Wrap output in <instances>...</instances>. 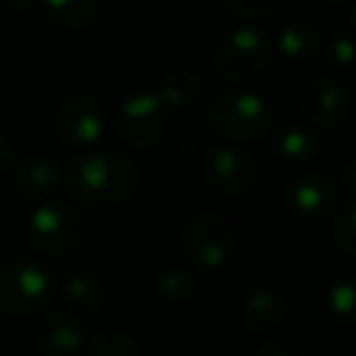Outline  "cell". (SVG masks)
<instances>
[{
	"mask_svg": "<svg viewBox=\"0 0 356 356\" xmlns=\"http://www.w3.org/2000/svg\"><path fill=\"white\" fill-rule=\"evenodd\" d=\"M320 47V32L315 24L305 19H291L286 22L277 34V49L279 54L291 63H308L318 54Z\"/></svg>",
	"mask_w": 356,
	"mask_h": 356,
	"instance_id": "cell-18",
	"label": "cell"
},
{
	"mask_svg": "<svg viewBox=\"0 0 356 356\" xmlns=\"http://www.w3.org/2000/svg\"><path fill=\"white\" fill-rule=\"evenodd\" d=\"M272 44L262 29L252 24L228 32L213 51V71L230 85H248L267 71Z\"/></svg>",
	"mask_w": 356,
	"mask_h": 356,
	"instance_id": "cell-4",
	"label": "cell"
},
{
	"mask_svg": "<svg viewBox=\"0 0 356 356\" xmlns=\"http://www.w3.org/2000/svg\"><path fill=\"white\" fill-rule=\"evenodd\" d=\"M182 250L199 272H218L235 252V230L220 213H197L182 230Z\"/></svg>",
	"mask_w": 356,
	"mask_h": 356,
	"instance_id": "cell-5",
	"label": "cell"
},
{
	"mask_svg": "<svg viewBox=\"0 0 356 356\" xmlns=\"http://www.w3.org/2000/svg\"><path fill=\"white\" fill-rule=\"evenodd\" d=\"M327 310L337 323L356 325V277H342L330 286Z\"/></svg>",
	"mask_w": 356,
	"mask_h": 356,
	"instance_id": "cell-22",
	"label": "cell"
},
{
	"mask_svg": "<svg viewBox=\"0 0 356 356\" xmlns=\"http://www.w3.org/2000/svg\"><path fill=\"white\" fill-rule=\"evenodd\" d=\"M349 24H352V29L356 32V0H354L352 10H349Z\"/></svg>",
	"mask_w": 356,
	"mask_h": 356,
	"instance_id": "cell-31",
	"label": "cell"
},
{
	"mask_svg": "<svg viewBox=\"0 0 356 356\" xmlns=\"http://www.w3.org/2000/svg\"><path fill=\"white\" fill-rule=\"evenodd\" d=\"M49 19L68 32L90 29L99 19L97 0H42Z\"/></svg>",
	"mask_w": 356,
	"mask_h": 356,
	"instance_id": "cell-19",
	"label": "cell"
},
{
	"mask_svg": "<svg viewBox=\"0 0 356 356\" xmlns=\"http://www.w3.org/2000/svg\"><path fill=\"white\" fill-rule=\"evenodd\" d=\"M257 163L250 153L235 145L211 148L199 163V182L209 194L220 199H238L252 189Z\"/></svg>",
	"mask_w": 356,
	"mask_h": 356,
	"instance_id": "cell-8",
	"label": "cell"
},
{
	"mask_svg": "<svg viewBox=\"0 0 356 356\" xmlns=\"http://www.w3.org/2000/svg\"><path fill=\"white\" fill-rule=\"evenodd\" d=\"M8 8L19 17H29L42 8V0H8Z\"/></svg>",
	"mask_w": 356,
	"mask_h": 356,
	"instance_id": "cell-30",
	"label": "cell"
},
{
	"mask_svg": "<svg viewBox=\"0 0 356 356\" xmlns=\"http://www.w3.org/2000/svg\"><path fill=\"white\" fill-rule=\"evenodd\" d=\"M117 136L131 150H150L165 136L168 129V107L158 92H134L119 104L114 117Z\"/></svg>",
	"mask_w": 356,
	"mask_h": 356,
	"instance_id": "cell-7",
	"label": "cell"
},
{
	"mask_svg": "<svg viewBox=\"0 0 356 356\" xmlns=\"http://www.w3.org/2000/svg\"><path fill=\"white\" fill-rule=\"evenodd\" d=\"M323 63L330 71H349L356 63V42L342 32H332L323 42Z\"/></svg>",
	"mask_w": 356,
	"mask_h": 356,
	"instance_id": "cell-24",
	"label": "cell"
},
{
	"mask_svg": "<svg viewBox=\"0 0 356 356\" xmlns=\"http://www.w3.org/2000/svg\"><path fill=\"white\" fill-rule=\"evenodd\" d=\"M325 3H330V5H342V3H352V0H325Z\"/></svg>",
	"mask_w": 356,
	"mask_h": 356,
	"instance_id": "cell-32",
	"label": "cell"
},
{
	"mask_svg": "<svg viewBox=\"0 0 356 356\" xmlns=\"http://www.w3.org/2000/svg\"><path fill=\"white\" fill-rule=\"evenodd\" d=\"M282 202L296 218H325L337 207V184L325 172H300L286 182Z\"/></svg>",
	"mask_w": 356,
	"mask_h": 356,
	"instance_id": "cell-11",
	"label": "cell"
},
{
	"mask_svg": "<svg viewBox=\"0 0 356 356\" xmlns=\"http://www.w3.org/2000/svg\"><path fill=\"white\" fill-rule=\"evenodd\" d=\"M107 112L92 95H71L56 112V136L68 148H90L102 141Z\"/></svg>",
	"mask_w": 356,
	"mask_h": 356,
	"instance_id": "cell-10",
	"label": "cell"
},
{
	"mask_svg": "<svg viewBox=\"0 0 356 356\" xmlns=\"http://www.w3.org/2000/svg\"><path fill=\"white\" fill-rule=\"evenodd\" d=\"M243 325L250 334L254 337H267L282 327L286 318V298L282 291L272 286H250L248 293L243 296Z\"/></svg>",
	"mask_w": 356,
	"mask_h": 356,
	"instance_id": "cell-13",
	"label": "cell"
},
{
	"mask_svg": "<svg viewBox=\"0 0 356 356\" xmlns=\"http://www.w3.org/2000/svg\"><path fill=\"white\" fill-rule=\"evenodd\" d=\"M83 238V218L68 202H42L27 220L24 240L39 254H68Z\"/></svg>",
	"mask_w": 356,
	"mask_h": 356,
	"instance_id": "cell-6",
	"label": "cell"
},
{
	"mask_svg": "<svg viewBox=\"0 0 356 356\" xmlns=\"http://www.w3.org/2000/svg\"><path fill=\"white\" fill-rule=\"evenodd\" d=\"M339 179H342L347 192L356 194V155L347 158L342 165H339Z\"/></svg>",
	"mask_w": 356,
	"mask_h": 356,
	"instance_id": "cell-28",
	"label": "cell"
},
{
	"mask_svg": "<svg viewBox=\"0 0 356 356\" xmlns=\"http://www.w3.org/2000/svg\"><path fill=\"white\" fill-rule=\"evenodd\" d=\"M153 293L158 303L165 305V308H184L197 296V279L187 269L170 267L158 274L153 284Z\"/></svg>",
	"mask_w": 356,
	"mask_h": 356,
	"instance_id": "cell-20",
	"label": "cell"
},
{
	"mask_svg": "<svg viewBox=\"0 0 356 356\" xmlns=\"http://www.w3.org/2000/svg\"><path fill=\"white\" fill-rule=\"evenodd\" d=\"M202 75L194 68L179 66L172 68L158 80V97L165 102L168 109H189L202 97Z\"/></svg>",
	"mask_w": 356,
	"mask_h": 356,
	"instance_id": "cell-16",
	"label": "cell"
},
{
	"mask_svg": "<svg viewBox=\"0 0 356 356\" xmlns=\"http://www.w3.org/2000/svg\"><path fill=\"white\" fill-rule=\"evenodd\" d=\"M32 339L42 356H78L88 344V332L78 315L71 310H56L34 325Z\"/></svg>",
	"mask_w": 356,
	"mask_h": 356,
	"instance_id": "cell-12",
	"label": "cell"
},
{
	"mask_svg": "<svg viewBox=\"0 0 356 356\" xmlns=\"http://www.w3.org/2000/svg\"><path fill=\"white\" fill-rule=\"evenodd\" d=\"M272 153L284 163H310L320 153L318 131L308 124H284L272 136Z\"/></svg>",
	"mask_w": 356,
	"mask_h": 356,
	"instance_id": "cell-15",
	"label": "cell"
},
{
	"mask_svg": "<svg viewBox=\"0 0 356 356\" xmlns=\"http://www.w3.org/2000/svg\"><path fill=\"white\" fill-rule=\"evenodd\" d=\"M61 165L49 155L32 153L22 160L15 175V187L27 202H47L61 187Z\"/></svg>",
	"mask_w": 356,
	"mask_h": 356,
	"instance_id": "cell-14",
	"label": "cell"
},
{
	"mask_svg": "<svg viewBox=\"0 0 356 356\" xmlns=\"http://www.w3.org/2000/svg\"><path fill=\"white\" fill-rule=\"evenodd\" d=\"M63 179L75 202L92 211L124 207L136 197L141 187V172L134 160L119 153H97V150H88L71 158Z\"/></svg>",
	"mask_w": 356,
	"mask_h": 356,
	"instance_id": "cell-1",
	"label": "cell"
},
{
	"mask_svg": "<svg viewBox=\"0 0 356 356\" xmlns=\"http://www.w3.org/2000/svg\"><path fill=\"white\" fill-rule=\"evenodd\" d=\"M284 274L296 289H308L310 286V267H308V259H305L303 254H289Z\"/></svg>",
	"mask_w": 356,
	"mask_h": 356,
	"instance_id": "cell-27",
	"label": "cell"
},
{
	"mask_svg": "<svg viewBox=\"0 0 356 356\" xmlns=\"http://www.w3.org/2000/svg\"><path fill=\"white\" fill-rule=\"evenodd\" d=\"M257 356H315L313 349L296 337H274L257 349Z\"/></svg>",
	"mask_w": 356,
	"mask_h": 356,
	"instance_id": "cell-26",
	"label": "cell"
},
{
	"mask_svg": "<svg viewBox=\"0 0 356 356\" xmlns=\"http://www.w3.org/2000/svg\"><path fill=\"white\" fill-rule=\"evenodd\" d=\"M13 163H15V148L13 143L8 141L5 136H0V179L13 170Z\"/></svg>",
	"mask_w": 356,
	"mask_h": 356,
	"instance_id": "cell-29",
	"label": "cell"
},
{
	"mask_svg": "<svg viewBox=\"0 0 356 356\" xmlns=\"http://www.w3.org/2000/svg\"><path fill=\"white\" fill-rule=\"evenodd\" d=\"M223 3L235 19L245 24H254L272 15L277 0H223Z\"/></svg>",
	"mask_w": 356,
	"mask_h": 356,
	"instance_id": "cell-25",
	"label": "cell"
},
{
	"mask_svg": "<svg viewBox=\"0 0 356 356\" xmlns=\"http://www.w3.org/2000/svg\"><path fill=\"white\" fill-rule=\"evenodd\" d=\"M332 240L339 252L356 257V194L334 211Z\"/></svg>",
	"mask_w": 356,
	"mask_h": 356,
	"instance_id": "cell-23",
	"label": "cell"
},
{
	"mask_svg": "<svg viewBox=\"0 0 356 356\" xmlns=\"http://www.w3.org/2000/svg\"><path fill=\"white\" fill-rule=\"evenodd\" d=\"M56 296V277L37 259H13L0 267V313L22 320L39 315Z\"/></svg>",
	"mask_w": 356,
	"mask_h": 356,
	"instance_id": "cell-3",
	"label": "cell"
},
{
	"mask_svg": "<svg viewBox=\"0 0 356 356\" xmlns=\"http://www.w3.org/2000/svg\"><path fill=\"white\" fill-rule=\"evenodd\" d=\"M85 347H88V356H143L136 337L124 330H102Z\"/></svg>",
	"mask_w": 356,
	"mask_h": 356,
	"instance_id": "cell-21",
	"label": "cell"
},
{
	"mask_svg": "<svg viewBox=\"0 0 356 356\" xmlns=\"http://www.w3.org/2000/svg\"><path fill=\"white\" fill-rule=\"evenodd\" d=\"M61 296L66 308L78 318H88V315H97L104 308V286L99 279L90 277L85 272L68 274L63 279Z\"/></svg>",
	"mask_w": 356,
	"mask_h": 356,
	"instance_id": "cell-17",
	"label": "cell"
},
{
	"mask_svg": "<svg viewBox=\"0 0 356 356\" xmlns=\"http://www.w3.org/2000/svg\"><path fill=\"white\" fill-rule=\"evenodd\" d=\"M298 109L303 122L315 131H332L347 122L352 112L349 90L332 75H313L300 90Z\"/></svg>",
	"mask_w": 356,
	"mask_h": 356,
	"instance_id": "cell-9",
	"label": "cell"
},
{
	"mask_svg": "<svg viewBox=\"0 0 356 356\" xmlns=\"http://www.w3.org/2000/svg\"><path fill=\"white\" fill-rule=\"evenodd\" d=\"M274 107L267 95L250 88L220 92L209 107V124L230 143H254L269 131Z\"/></svg>",
	"mask_w": 356,
	"mask_h": 356,
	"instance_id": "cell-2",
	"label": "cell"
}]
</instances>
